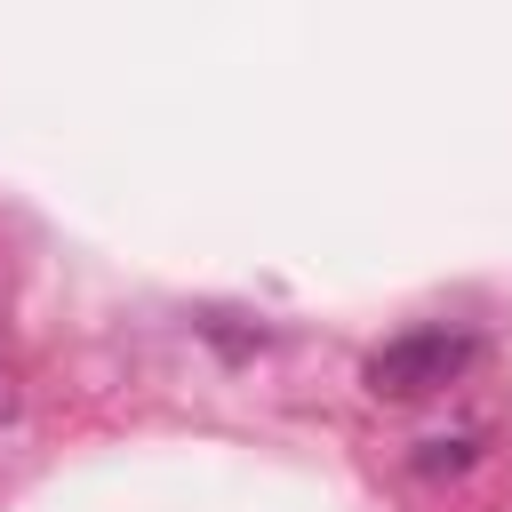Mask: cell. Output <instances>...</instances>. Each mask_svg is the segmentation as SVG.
<instances>
[{
  "label": "cell",
  "instance_id": "3",
  "mask_svg": "<svg viewBox=\"0 0 512 512\" xmlns=\"http://www.w3.org/2000/svg\"><path fill=\"white\" fill-rule=\"evenodd\" d=\"M16 416H24V384H16V360L0 352V432H8Z\"/></svg>",
  "mask_w": 512,
  "mask_h": 512
},
{
  "label": "cell",
  "instance_id": "2",
  "mask_svg": "<svg viewBox=\"0 0 512 512\" xmlns=\"http://www.w3.org/2000/svg\"><path fill=\"white\" fill-rule=\"evenodd\" d=\"M464 464H472V440H424V448H416V472H424V480L464 472Z\"/></svg>",
  "mask_w": 512,
  "mask_h": 512
},
{
  "label": "cell",
  "instance_id": "1",
  "mask_svg": "<svg viewBox=\"0 0 512 512\" xmlns=\"http://www.w3.org/2000/svg\"><path fill=\"white\" fill-rule=\"evenodd\" d=\"M472 336H456V328H416V336H392L376 360H368V392L376 400H424V392H440L448 376H464L472 368Z\"/></svg>",
  "mask_w": 512,
  "mask_h": 512
}]
</instances>
